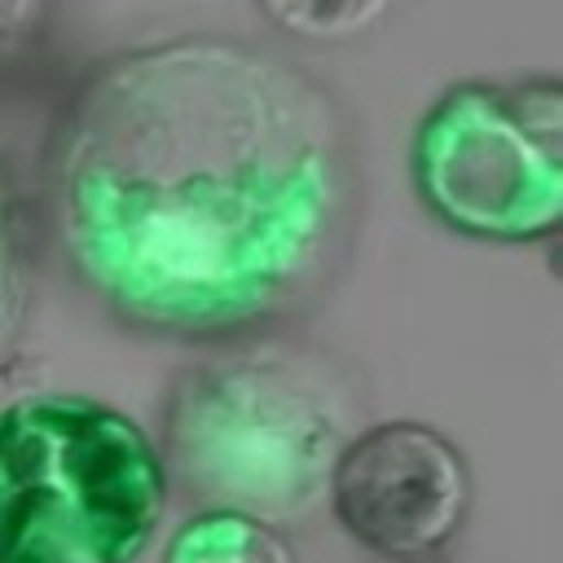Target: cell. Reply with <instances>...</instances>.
Returning <instances> with one entry per match:
<instances>
[{"label": "cell", "instance_id": "cell-1", "mask_svg": "<svg viewBox=\"0 0 563 563\" xmlns=\"http://www.w3.org/2000/svg\"><path fill=\"white\" fill-rule=\"evenodd\" d=\"M44 224L123 325L229 343L308 312L361 216L356 132L303 62L238 35H167L97 57L62 97Z\"/></svg>", "mask_w": 563, "mask_h": 563}, {"label": "cell", "instance_id": "cell-2", "mask_svg": "<svg viewBox=\"0 0 563 563\" xmlns=\"http://www.w3.org/2000/svg\"><path fill=\"white\" fill-rule=\"evenodd\" d=\"M347 440V400L321 361L246 343L194 361L172 383L158 457L202 510L282 528L325 497Z\"/></svg>", "mask_w": 563, "mask_h": 563}, {"label": "cell", "instance_id": "cell-3", "mask_svg": "<svg viewBox=\"0 0 563 563\" xmlns=\"http://www.w3.org/2000/svg\"><path fill=\"white\" fill-rule=\"evenodd\" d=\"M167 510L141 422L79 391L0 409V563H136Z\"/></svg>", "mask_w": 563, "mask_h": 563}, {"label": "cell", "instance_id": "cell-4", "mask_svg": "<svg viewBox=\"0 0 563 563\" xmlns=\"http://www.w3.org/2000/svg\"><path fill=\"white\" fill-rule=\"evenodd\" d=\"M422 207L475 242H545L563 224V79H462L413 128Z\"/></svg>", "mask_w": 563, "mask_h": 563}, {"label": "cell", "instance_id": "cell-5", "mask_svg": "<svg viewBox=\"0 0 563 563\" xmlns=\"http://www.w3.org/2000/svg\"><path fill=\"white\" fill-rule=\"evenodd\" d=\"M339 528L365 550L409 563L449 545L475 497L466 453L418 418L352 431L325 484Z\"/></svg>", "mask_w": 563, "mask_h": 563}, {"label": "cell", "instance_id": "cell-6", "mask_svg": "<svg viewBox=\"0 0 563 563\" xmlns=\"http://www.w3.org/2000/svg\"><path fill=\"white\" fill-rule=\"evenodd\" d=\"M163 563H299V559L290 537L264 519L238 510H198L172 532Z\"/></svg>", "mask_w": 563, "mask_h": 563}, {"label": "cell", "instance_id": "cell-7", "mask_svg": "<svg viewBox=\"0 0 563 563\" xmlns=\"http://www.w3.org/2000/svg\"><path fill=\"white\" fill-rule=\"evenodd\" d=\"M31 312V233L22 198L0 163V356L18 343Z\"/></svg>", "mask_w": 563, "mask_h": 563}, {"label": "cell", "instance_id": "cell-8", "mask_svg": "<svg viewBox=\"0 0 563 563\" xmlns=\"http://www.w3.org/2000/svg\"><path fill=\"white\" fill-rule=\"evenodd\" d=\"M260 13H264L273 26H282L286 35L334 44V40H356V35H365V31L387 13V4H361V0L312 4V0H299V4H260Z\"/></svg>", "mask_w": 563, "mask_h": 563}, {"label": "cell", "instance_id": "cell-9", "mask_svg": "<svg viewBox=\"0 0 563 563\" xmlns=\"http://www.w3.org/2000/svg\"><path fill=\"white\" fill-rule=\"evenodd\" d=\"M48 9L44 4H0V66L13 62L44 26Z\"/></svg>", "mask_w": 563, "mask_h": 563}]
</instances>
